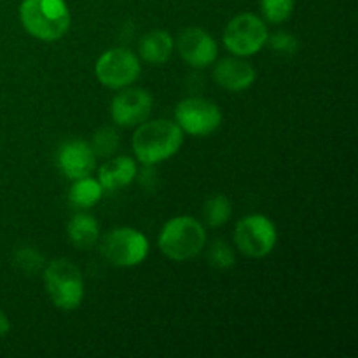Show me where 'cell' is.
Listing matches in <instances>:
<instances>
[{
  "instance_id": "ba28073f",
  "label": "cell",
  "mask_w": 358,
  "mask_h": 358,
  "mask_svg": "<svg viewBox=\"0 0 358 358\" xmlns=\"http://www.w3.org/2000/svg\"><path fill=\"white\" fill-rule=\"evenodd\" d=\"M175 122L184 133L191 136H208L217 131L222 122L219 105L206 98L191 96L182 100L175 108Z\"/></svg>"
},
{
  "instance_id": "8992f818",
  "label": "cell",
  "mask_w": 358,
  "mask_h": 358,
  "mask_svg": "<svg viewBox=\"0 0 358 358\" xmlns=\"http://www.w3.org/2000/svg\"><path fill=\"white\" fill-rule=\"evenodd\" d=\"M278 233L269 217L252 213L243 217L234 229V245L243 255L250 259L268 257L276 247Z\"/></svg>"
},
{
  "instance_id": "6da1fadb",
  "label": "cell",
  "mask_w": 358,
  "mask_h": 358,
  "mask_svg": "<svg viewBox=\"0 0 358 358\" xmlns=\"http://www.w3.org/2000/svg\"><path fill=\"white\" fill-rule=\"evenodd\" d=\"M184 143V131L177 122L168 119L142 122L131 138L133 152L140 163L152 166L170 159L180 150Z\"/></svg>"
},
{
  "instance_id": "2e32d148",
  "label": "cell",
  "mask_w": 358,
  "mask_h": 358,
  "mask_svg": "<svg viewBox=\"0 0 358 358\" xmlns=\"http://www.w3.org/2000/svg\"><path fill=\"white\" fill-rule=\"evenodd\" d=\"M66 234L72 245L79 250H90L98 243L100 238V224L96 222L90 213H79L72 217V220L66 226Z\"/></svg>"
},
{
  "instance_id": "cb8c5ba5",
  "label": "cell",
  "mask_w": 358,
  "mask_h": 358,
  "mask_svg": "<svg viewBox=\"0 0 358 358\" xmlns=\"http://www.w3.org/2000/svg\"><path fill=\"white\" fill-rule=\"evenodd\" d=\"M9 331H10L9 318H7L6 313H3V311L0 310V338H3V336L9 334Z\"/></svg>"
},
{
  "instance_id": "52a82bcc",
  "label": "cell",
  "mask_w": 358,
  "mask_h": 358,
  "mask_svg": "<svg viewBox=\"0 0 358 358\" xmlns=\"http://www.w3.org/2000/svg\"><path fill=\"white\" fill-rule=\"evenodd\" d=\"M268 27L252 13L238 14L227 23L222 41L229 52L240 58H248L261 51L268 42Z\"/></svg>"
},
{
  "instance_id": "8fae6325",
  "label": "cell",
  "mask_w": 358,
  "mask_h": 358,
  "mask_svg": "<svg viewBox=\"0 0 358 358\" xmlns=\"http://www.w3.org/2000/svg\"><path fill=\"white\" fill-rule=\"evenodd\" d=\"M178 55L192 69H206L217 62L219 45L217 41L203 28H185L177 38Z\"/></svg>"
},
{
  "instance_id": "277c9868",
  "label": "cell",
  "mask_w": 358,
  "mask_h": 358,
  "mask_svg": "<svg viewBox=\"0 0 358 358\" xmlns=\"http://www.w3.org/2000/svg\"><path fill=\"white\" fill-rule=\"evenodd\" d=\"M44 285L51 303L59 310L73 311L83 304V273L69 259H55L44 266Z\"/></svg>"
},
{
  "instance_id": "9c48e42d",
  "label": "cell",
  "mask_w": 358,
  "mask_h": 358,
  "mask_svg": "<svg viewBox=\"0 0 358 358\" xmlns=\"http://www.w3.org/2000/svg\"><path fill=\"white\" fill-rule=\"evenodd\" d=\"M142 72L135 52L124 48H114L103 52L94 65V73L100 84L108 90H122L135 83Z\"/></svg>"
},
{
  "instance_id": "4fadbf2b",
  "label": "cell",
  "mask_w": 358,
  "mask_h": 358,
  "mask_svg": "<svg viewBox=\"0 0 358 358\" xmlns=\"http://www.w3.org/2000/svg\"><path fill=\"white\" fill-rule=\"evenodd\" d=\"M257 79V72L252 63L245 62L240 56L236 58L219 59L213 66V80L231 93H241L248 90Z\"/></svg>"
},
{
  "instance_id": "ac0fdd59",
  "label": "cell",
  "mask_w": 358,
  "mask_h": 358,
  "mask_svg": "<svg viewBox=\"0 0 358 358\" xmlns=\"http://www.w3.org/2000/svg\"><path fill=\"white\" fill-rule=\"evenodd\" d=\"M203 213H205V220L210 227H220L229 222L233 206L226 196L217 194L205 203Z\"/></svg>"
},
{
  "instance_id": "7c38bea8",
  "label": "cell",
  "mask_w": 358,
  "mask_h": 358,
  "mask_svg": "<svg viewBox=\"0 0 358 358\" xmlns=\"http://www.w3.org/2000/svg\"><path fill=\"white\" fill-rule=\"evenodd\" d=\"M58 166L69 180H77L93 173L96 156L91 149V143L84 140H69L63 143L58 152Z\"/></svg>"
},
{
  "instance_id": "3957f363",
  "label": "cell",
  "mask_w": 358,
  "mask_h": 358,
  "mask_svg": "<svg viewBox=\"0 0 358 358\" xmlns=\"http://www.w3.org/2000/svg\"><path fill=\"white\" fill-rule=\"evenodd\" d=\"M157 245H159V250L171 261H191L198 257L205 248V227L192 217H175L163 226L157 238Z\"/></svg>"
},
{
  "instance_id": "7a4b0ae2",
  "label": "cell",
  "mask_w": 358,
  "mask_h": 358,
  "mask_svg": "<svg viewBox=\"0 0 358 358\" xmlns=\"http://www.w3.org/2000/svg\"><path fill=\"white\" fill-rule=\"evenodd\" d=\"M20 21L31 37L56 42L69 34L72 16L65 0H23Z\"/></svg>"
},
{
  "instance_id": "e0dca14e",
  "label": "cell",
  "mask_w": 358,
  "mask_h": 358,
  "mask_svg": "<svg viewBox=\"0 0 358 358\" xmlns=\"http://www.w3.org/2000/svg\"><path fill=\"white\" fill-rule=\"evenodd\" d=\"M72 187L69 191V199L73 206L79 208H91L96 205L103 196V187L98 180L91 178L90 175L83 178L72 180Z\"/></svg>"
},
{
  "instance_id": "5bb4252c",
  "label": "cell",
  "mask_w": 358,
  "mask_h": 358,
  "mask_svg": "<svg viewBox=\"0 0 358 358\" xmlns=\"http://www.w3.org/2000/svg\"><path fill=\"white\" fill-rule=\"evenodd\" d=\"M136 177V163L129 156H119L101 164L98 182L103 191H119L131 184Z\"/></svg>"
},
{
  "instance_id": "7402d4cb",
  "label": "cell",
  "mask_w": 358,
  "mask_h": 358,
  "mask_svg": "<svg viewBox=\"0 0 358 358\" xmlns=\"http://www.w3.org/2000/svg\"><path fill=\"white\" fill-rule=\"evenodd\" d=\"M266 45H269V49L278 55L283 56H294L299 49V41L294 34L289 31H276V34L268 35V42Z\"/></svg>"
},
{
  "instance_id": "d6986e66",
  "label": "cell",
  "mask_w": 358,
  "mask_h": 358,
  "mask_svg": "<svg viewBox=\"0 0 358 358\" xmlns=\"http://www.w3.org/2000/svg\"><path fill=\"white\" fill-rule=\"evenodd\" d=\"M119 147V135L110 126H103L93 135L91 149L96 157H110L114 156Z\"/></svg>"
},
{
  "instance_id": "9a60e30c",
  "label": "cell",
  "mask_w": 358,
  "mask_h": 358,
  "mask_svg": "<svg viewBox=\"0 0 358 358\" xmlns=\"http://www.w3.org/2000/svg\"><path fill=\"white\" fill-rule=\"evenodd\" d=\"M175 49V41L170 31L166 30H152L143 35L140 41L138 52L143 62L150 65H163L171 58Z\"/></svg>"
},
{
  "instance_id": "ffe728a7",
  "label": "cell",
  "mask_w": 358,
  "mask_h": 358,
  "mask_svg": "<svg viewBox=\"0 0 358 358\" xmlns=\"http://www.w3.org/2000/svg\"><path fill=\"white\" fill-rule=\"evenodd\" d=\"M14 266L16 269H20L21 273L24 275L31 276L35 273L42 271L44 269V257L38 250L31 247H21L14 252V257H13Z\"/></svg>"
},
{
  "instance_id": "30bf717a",
  "label": "cell",
  "mask_w": 358,
  "mask_h": 358,
  "mask_svg": "<svg viewBox=\"0 0 358 358\" xmlns=\"http://www.w3.org/2000/svg\"><path fill=\"white\" fill-rule=\"evenodd\" d=\"M152 94L142 87H122L110 103V115L122 128H133L147 121L152 112Z\"/></svg>"
},
{
  "instance_id": "5b68a950",
  "label": "cell",
  "mask_w": 358,
  "mask_h": 358,
  "mask_svg": "<svg viewBox=\"0 0 358 358\" xmlns=\"http://www.w3.org/2000/svg\"><path fill=\"white\" fill-rule=\"evenodd\" d=\"M101 254L117 268H133L142 264L149 255V240L133 227H115L101 240Z\"/></svg>"
},
{
  "instance_id": "603a6c76",
  "label": "cell",
  "mask_w": 358,
  "mask_h": 358,
  "mask_svg": "<svg viewBox=\"0 0 358 358\" xmlns=\"http://www.w3.org/2000/svg\"><path fill=\"white\" fill-rule=\"evenodd\" d=\"M234 261H236V259H234V252L231 250V247L226 241H215V243L210 247L208 262L212 268L224 271V269L233 268Z\"/></svg>"
},
{
  "instance_id": "44dd1931",
  "label": "cell",
  "mask_w": 358,
  "mask_h": 358,
  "mask_svg": "<svg viewBox=\"0 0 358 358\" xmlns=\"http://www.w3.org/2000/svg\"><path fill=\"white\" fill-rule=\"evenodd\" d=\"M296 0H261V10L266 21L273 24L283 23L294 13Z\"/></svg>"
}]
</instances>
